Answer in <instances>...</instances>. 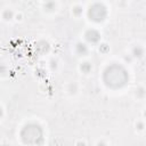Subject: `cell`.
<instances>
[{"instance_id": "obj_1", "label": "cell", "mask_w": 146, "mask_h": 146, "mask_svg": "<svg viewBox=\"0 0 146 146\" xmlns=\"http://www.w3.org/2000/svg\"><path fill=\"white\" fill-rule=\"evenodd\" d=\"M107 76L108 79H105V81H106V84L111 87H121L128 80L127 72L123 70V67L116 66V65L107 67V70L105 71V78Z\"/></svg>"}, {"instance_id": "obj_2", "label": "cell", "mask_w": 146, "mask_h": 146, "mask_svg": "<svg viewBox=\"0 0 146 146\" xmlns=\"http://www.w3.org/2000/svg\"><path fill=\"white\" fill-rule=\"evenodd\" d=\"M21 137L26 144H39L38 139L42 140V130L36 124H27L21 132Z\"/></svg>"}, {"instance_id": "obj_3", "label": "cell", "mask_w": 146, "mask_h": 146, "mask_svg": "<svg viewBox=\"0 0 146 146\" xmlns=\"http://www.w3.org/2000/svg\"><path fill=\"white\" fill-rule=\"evenodd\" d=\"M88 15H89L90 19H92L95 22H100L106 17V8L102 3H94L89 8Z\"/></svg>"}, {"instance_id": "obj_4", "label": "cell", "mask_w": 146, "mask_h": 146, "mask_svg": "<svg viewBox=\"0 0 146 146\" xmlns=\"http://www.w3.org/2000/svg\"><path fill=\"white\" fill-rule=\"evenodd\" d=\"M86 39L90 42H97L100 39V35L96 30H89L86 33Z\"/></svg>"}, {"instance_id": "obj_5", "label": "cell", "mask_w": 146, "mask_h": 146, "mask_svg": "<svg viewBox=\"0 0 146 146\" xmlns=\"http://www.w3.org/2000/svg\"><path fill=\"white\" fill-rule=\"evenodd\" d=\"M76 49H78L79 54H82V55H84V54L87 52V47H86L84 44H81V43H79V44L76 46Z\"/></svg>"}, {"instance_id": "obj_6", "label": "cell", "mask_w": 146, "mask_h": 146, "mask_svg": "<svg viewBox=\"0 0 146 146\" xmlns=\"http://www.w3.org/2000/svg\"><path fill=\"white\" fill-rule=\"evenodd\" d=\"M133 55L137 56V57H140V56L143 55V49H141L140 47H136V48L133 49Z\"/></svg>"}, {"instance_id": "obj_7", "label": "cell", "mask_w": 146, "mask_h": 146, "mask_svg": "<svg viewBox=\"0 0 146 146\" xmlns=\"http://www.w3.org/2000/svg\"><path fill=\"white\" fill-rule=\"evenodd\" d=\"M90 68H91V66H90V64L89 63H83L82 65H81V70L83 71V72H89L90 71Z\"/></svg>"}, {"instance_id": "obj_8", "label": "cell", "mask_w": 146, "mask_h": 146, "mask_svg": "<svg viewBox=\"0 0 146 146\" xmlns=\"http://www.w3.org/2000/svg\"><path fill=\"white\" fill-rule=\"evenodd\" d=\"M11 16H13V13L10 11V10H5V13H3V18H6V19H10L11 18Z\"/></svg>"}, {"instance_id": "obj_9", "label": "cell", "mask_w": 146, "mask_h": 146, "mask_svg": "<svg viewBox=\"0 0 146 146\" xmlns=\"http://www.w3.org/2000/svg\"><path fill=\"white\" fill-rule=\"evenodd\" d=\"M54 6H55V5H54L52 2H47V3L44 5V7H46V8H48V9H52V7H54Z\"/></svg>"}, {"instance_id": "obj_10", "label": "cell", "mask_w": 146, "mask_h": 146, "mask_svg": "<svg viewBox=\"0 0 146 146\" xmlns=\"http://www.w3.org/2000/svg\"><path fill=\"white\" fill-rule=\"evenodd\" d=\"M74 13H75V14H79V13H81V8H80V7H76V8H74Z\"/></svg>"}]
</instances>
